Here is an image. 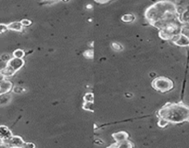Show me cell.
<instances>
[{
  "label": "cell",
  "mask_w": 189,
  "mask_h": 148,
  "mask_svg": "<svg viewBox=\"0 0 189 148\" xmlns=\"http://www.w3.org/2000/svg\"><path fill=\"white\" fill-rule=\"evenodd\" d=\"M97 3H99V4H106L108 2H110V0H95Z\"/></svg>",
  "instance_id": "27"
},
{
  "label": "cell",
  "mask_w": 189,
  "mask_h": 148,
  "mask_svg": "<svg viewBox=\"0 0 189 148\" xmlns=\"http://www.w3.org/2000/svg\"><path fill=\"white\" fill-rule=\"evenodd\" d=\"M13 88V84L11 81L7 80H4L0 82V94H7L9 93Z\"/></svg>",
  "instance_id": "8"
},
{
  "label": "cell",
  "mask_w": 189,
  "mask_h": 148,
  "mask_svg": "<svg viewBox=\"0 0 189 148\" xmlns=\"http://www.w3.org/2000/svg\"><path fill=\"white\" fill-rule=\"evenodd\" d=\"M86 7L89 8V9H91V8H92V6H91V5H88V6H86Z\"/></svg>",
  "instance_id": "31"
},
{
  "label": "cell",
  "mask_w": 189,
  "mask_h": 148,
  "mask_svg": "<svg viewBox=\"0 0 189 148\" xmlns=\"http://www.w3.org/2000/svg\"><path fill=\"white\" fill-rule=\"evenodd\" d=\"M48 1H53V0H48Z\"/></svg>",
  "instance_id": "32"
},
{
  "label": "cell",
  "mask_w": 189,
  "mask_h": 148,
  "mask_svg": "<svg viewBox=\"0 0 189 148\" xmlns=\"http://www.w3.org/2000/svg\"><path fill=\"white\" fill-rule=\"evenodd\" d=\"M8 30L7 24H4V23H0V33H4Z\"/></svg>",
  "instance_id": "24"
},
{
  "label": "cell",
  "mask_w": 189,
  "mask_h": 148,
  "mask_svg": "<svg viewBox=\"0 0 189 148\" xmlns=\"http://www.w3.org/2000/svg\"><path fill=\"white\" fill-rule=\"evenodd\" d=\"M5 79H6V77H5V76H4L3 74L0 72V82H1L2 81H4Z\"/></svg>",
  "instance_id": "28"
},
{
  "label": "cell",
  "mask_w": 189,
  "mask_h": 148,
  "mask_svg": "<svg viewBox=\"0 0 189 148\" xmlns=\"http://www.w3.org/2000/svg\"><path fill=\"white\" fill-rule=\"evenodd\" d=\"M94 100H95V96L93 93H86L83 96V102L94 103Z\"/></svg>",
  "instance_id": "17"
},
{
  "label": "cell",
  "mask_w": 189,
  "mask_h": 148,
  "mask_svg": "<svg viewBox=\"0 0 189 148\" xmlns=\"http://www.w3.org/2000/svg\"><path fill=\"white\" fill-rule=\"evenodd\" d=\"M169 123H170V122H169L167 120H165V119H163V118H159L158 126H159L160 128H165L166 126L169 125Z\"/></svg>",
  "instance_id": "19"
},
{
  "label": "cell",
  "mask_w": 189,
  "mask_h": 148,
  "mask_svg": "<svg viewBox=\"0 0 189 148\" xmlns=\"http://www.w3.org/2000/svg\"><path fill=\"white\" fill-rule=\"evenodd\" d=\"M126 95H128V96H126V97H128V98H131V97H133V94H125Z\"/></svg>",
  "instance_id": "29"
},
{
  "label": "cell",
  "mask_w": 189,
  "mask_h": 148,
  "mask_svg": "<svg viewBox=\"0 0 189 148\" xmlns=\"http://www.w3.org/2000/svg\"><path fill=\"white\" fill-rule=\"evenodd\" d=\"M0 72L3 74L6 78L7 77H11V76H13L14 74H15V72H13V71H11L8 67H5L4 69H2L1 71H0Z\"/></svg>",
  "instance_id": "13"
},
{
  "label": "cell",
  "mask_w": 189,
  "mask_h": 148,
  "mask_svg": "<svg viewBox=\"0 0 189 148\" xmlns=\"http://www.w3.org/2000/svg\"><path fill=\"white\" fill-rule=\"evenodd\" d=\"M83 56L87 59H93L94 58V51L93 50H86V51H84Z\"/></svg>",
  "instance_id": "21"
},
{
  "label": "cell",
  "mask_w": 189,
  "mask_h": 148,
  "mask_svg": "<svg viewBox=\"0 0 189 148\" xmlns=\"http://www.w3.org/2000/svg\"><path fill=\"white\" fill-rule=\"evenodd\" d=\"M153 76H154V77L156 76V73H155V72H154V73H153V72H151V73H150V77H153Z\"/></svg>",
  "instance_id": "30"
},
{
  "label": "cell",
  "mask_w": 189,
  "mask_h": 148,
  "mask_svg": "<svg viewBox=\"0 0 189 148\" xmlns=\"http://www.w3.org/2000/svg\"><path fill=\"white\" fill-rule=\"evenodd\" d=\"M172 40L174 43V45H176L178 46H189V37H187L185 34H182V33H179V34L173 36Z\"/></svg>",
  "instance_id": "6"
},
{
  "label": "cell",
  "mask_w": 189,
  "mask_h": 148,
  "mask_svg": "<svg viewBox=\"0 0 189 148\" xmlns=\"http://www.w3.org/2000/svg\"><path fill=\"white\" fill-rule=\"evenodd\" d=\"M26 91V89L24 87H21V86H15L12 88V92L15 93V94H22Z\"/></svg>",
  "instance_id": "20"
},
{
  "label": "cell",
  "mask_w": 189,
  "mask_h": 148,
  "mask_svg": "<svg viewBox=\"0 0 189 148\" xmlns=\"http://www.w3.org/2000/svg\"><path fill=\"white\" fill-rule=\"evenodd\" d=\"M83 109L85 111H90V112H94V103H90V102H83Z\"/></svg>",
  "instance_id": "14"
},
{
  "label": "cell",
  "mask_w": 189,
  "mask_h": 148,
  "mask_svg": "<svg viewBox=\"0 0 189 148\" xmlns=\"http://www.w3.org/2000/svg\"><path fill=\"white\" fill-rule=\"evenodd\" d=\"M173 12H177L175 5L171 1L164 0L159 1L149 7L145 12V17L151 24L155 25L164 16Z\"/></svg>",
  "instance_id": "2"
},
{
  "label": "cell",
  "mask_w": 189,
  "mask_h": 148,
  "mask_svg": "<svg viewBox=\"0 0 189 148\" xmlns=\"http://www.w3.org/2000/svg\"><path fill=\"white\" fill-rule=\"evenodd\" d=\"M12 132L9 130L8 127L5 125H0V140L4 143L7 142L11 136H12Z\"/></svg>",
  "instance_id": "7"
},
{
  "label": "cell",
  "mask_w": 189,
  "mask_h": 148,
  "mask_svg": "<svg viewBox=\"0 0 189 148\" xmlns=\"http://www.w3.org/2000/svg\"><path fill=\"white\" fill-rule=\"evenodd\" d=\"M11 100V95L7 94H0V105H7Z\"/></svg>",
  "instance_id": "11"
},
{
  "label": "cell",
  "mask_w": 189,
  "mask_h": 148,
  "mask_svg": "<svg viewBox=\"0 0 189 148\" xmlns=\"http://www.w3.org/2000/svg\"><path fill=\"white\" fill-rule=\"evenodd\" d=\"M7 27H8V30L14 31V32H22V30H23V26L20 21L10 22L9 24H7Z\"/></svg>",
  "instance_id": "10"
},
{
  "label": "cell",
  "mask_w": 189,
  "mask_h": 148,
  "mask_svg": "<svg viewBox=\"0 0 189 148\" xmlns=\"http://www.w3.org/2000/svg\"><path fill=\"white\" fill-rule=\"evenodd\" d=\"M151 85L156 91L160 92V93H166V92L171 91L173 88V81L166 77H159V78L155 79L151 82Z\"/></svg>",
  "instance_id": "3"
},
{
  "label": "cell",
  "mask_w": 189,
  "mask_h": 148,
  "mask_svg": "<svg viewBox=\"0 0 189 148\" xmlns=\"http://www.w3.org/2000/svg\"><path fill=\"white\" fill-rule=\"evenodd\" d=\"M24 60L22 59H17V58H11L8 62H7V67H8L11 71H13L15 73L20 71L24 66Z\"/></svg>",
  "instance_id": "5"
},
{
  "label": "cell",
  "mask_w": 189,
  "mask_h": 148,
  "mask_svg": "<svg viewBox=\"0 0 189 148\" xmlns=\"http://www.w3.org/2000/svg\"><path fill=\"white\" fill-rule=\"evenodd\" d=\"M20 22H21L23 27H28V26H30L32 24V21L30 20H28V19H23V20H20Z\"/></svg>",
  "instance_id": "22"
},
{
  "label": "cell",
  "mask_w": 189,
  "mask_h": 148,
  "mask_svg": "<svg viewBox=\"0 0 189 148\" xmlns=\"http://www.w3.org/2000/svg\"><path fill=\"white\" fill-rule=\"evenodd\" d=\"M24 141L20 136L18 135H12L7 142L3 143L4 146H9V147H23Z\"/></svg>",
  "instance_id": "4"
},
{
  "label": "cell",
  "mask_w": 189,
  "mask_h": 148,
  "mask_svg": "<svg viewBox=\"0 0 189 148\" xmlns=\"http://www.w3.org/2000/svg\"><path fill=\"white\" fill-rule=\"evenodd\" d=\"M159 118L167 120L170 123H181L189 121V107L182 104H166L157 113Z\"/></svg>",
  "instance_id": "1"
},
{
  "label": "cell",
  "mask_w": 189,
  "mask_h": 148,
  "mask_svg": "<svg viewBox=\"0 0 189 148\" xmlns=\"http://www.w3.org/2000/svg\"><path fill=\"white\" fill-rule=\"evenodd\" d=\"M122 20L126 23H130L135 20V16L133 14H124L122 16Z\"/></svg>",
  "instance_id": "12"
},
{
  "label": "cell",
  "mask_w": 189,
  "mask_h": 148,
  "mask_svg": "<svg viewBox=\"0 0 189 148\" xmlns=\"http://www.w3.org/2000/svg\"><path fill=\"white\" fill-rule=\"evenodd\" d=\"M111 48L114 50V51H117V52H120V51H123L124 49V47L123 46V45H121L120 43H112L111 44Z\"/></svg>",
  "instance_id": "18"
},
{
  "label": "cell",
  "mask_w": 189,
  "mask_h": 148,
  "mask_svg": "<svg viewBox=\"0 0 189 148\" xmlns=\"http://www.w3.org/2000/svg\"><path fill=\"white\" fill-rule=\"evenodd\" d=\"M133 146V145L130 142V141H128V140H125V141H124V142H121V143H117V147H120V148H131Z\"/></svg>",
  "instance_id": "15"
},
{
  "label": "cell",
  "mask_w": 189,
  "mask_h": 148,
  "mask_svg": "<svg viewBox=\"0 0 189 148\" xmlns=\"http://www.w3.org/2000/svg\"><path fill=\"white\" fill-rule=\"evenodd\" d=\"M23 147L34 148V147H35V145H34V144H33V143H24V146H23Z\"/></svg>",
  "instance_id": "25"
},
{
  "label": "cell",
  "mask_w": 189,
  "mask_h": 148,
  "mask_svg": "<svg viewBox=\"0 0 189 148\" xmlns=\"http://www.w3.org/2000/svg\"><path fill=\"white\" fill-rule=\"evenodd\" d=\"M112 138L115 140L116 143H121L125 140H128L129 134L126 132H118V133H115L112 134Z\"/></svg>",
  "instance_id": "9"
},
{
  "label": "cell",
  "mask_w": 189,
  "mask_h": 148,
  "mask_svg": "<svg viewBox=\"0 0 189 148\" xmlns=\"http://www.w3.org/2000/svg\"><path fill=\"white\" fill-rule=\"evenodd\" d=\"M1 60L2 61H4V62H8L9 61V59H11V57H10V55L9 54H3L2 56H1Z\"/></svg>",
  "instance_id": "23"
},
{
  "label": "cell",
  "mask_w": 189,
  "mask_h": 148,
  "mask_svg": "<svg viewBox=\"0 0 189 148\" xmlns=\"http://www.w3.org/2000/svg\"><path fill=\"white\" fill-rule=\"evenodd\" d=\"M95 144H96V145H98V146H102L104 143H103L102 140H100V139H96V140H95Z\"/></svg>",
  "instance_id": "26"
},
{
  "label": "cell",
  "mask_w": 189,
  "mask_h": 148,
  "mask_svg": "<svg viewBox=\"0 0 189 148\" xmlns=\"http://www.w3.org/2000/svg\"><path fill=\"white\" fill-rule=\"evenodd\" d=\"M13 58H17V59H23V57L25 56V52L22 49H16L13 52Z\"/></svg>",
  "instance_id": "16"
}]
</instances>
